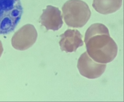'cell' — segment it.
I'll list each match as a JSON object with an SVG mask.
<instances>
[{
    "instance_id": "obj_7",
    "label": "cell",
    "mask_w": 124,
    "mask_h": 102,
    "mask_svg": "<svg viewBox=\"0 0 124 102\" xmlns=\"http://www.w3.org/2000/svg\"><path fill=\"white\" fill-rule=\"evenodd\" d=\"M59 42L60 49L66 53L76 52L79 47L84 44L82 35L77 29L67 30L60 35Z\"/></svg>"
},
{
    "instance_id": "obj_9",
    "label": "cell",
    "mask_w": 124,
    "mask_h": 102,
    "mask_svg": "<svg viewBox=\"0 0 124 102\" xmlns=\"http://www.w3.org/2000/svg\"><path fill=\"white\" fill-rule=\"evenodd\" d=\"M4 49H3V46L2 42L0 41V57H1L2 54L3 53Z\"/></svg>"
},
{
    "instance_id": "obj_5",
    "label": "cell",
    "mask_w": 124,
    "mask_h": 102,
    "mask_svg": "<svg viewBox=\"0 0 124 102\" xmlns=\"http://www.w3.org/2000/svg\"><path fill=\"white\" fill-rule=\"evenodd\" d=\"M106 67V64L94 61L86 52L81 55L78 61V69L81 75L90 79L100 77L104 73Z\"/></svg>"
},
{
    "instance_id": "obj_4",
    "label": "cell",
    "mask_w": 124,
    "mask_h": 102,
    "mask_svg": "<svg viewBox=\"0 0 124 102\" xmlns=\"http://www.w3.org/2000/svg\"><path fill=\"white\" fill-rule=\"evenodd\" d=\"M38 33L33 25L27 24L18 30L11 39L12 45L16 49L25 51L35 43Z\"/></svg>"
},
{
    "instance_id": "obj_3",
    "label": "cell",
    "mask_w": 124,
    "mask_h": 102,
    "mask_svg": "<svg viewBox=\"0 0 124 102\" xmlns=\"http://www.w3.org/2000/svg\"><path fill=\"white\" fill-rule=\"evenodd\" d=\"M62 10L65 22L72 27H82L91 15L88 5L81 0H69L63 5Z\"/></svg>"
},
{
    "instance_id": "obj_1",
    "label": "cell",
    "mask_w": 124,
    "mask_h": 102,
    "mask_svg": "<svg viewBox=\"0 0 124 102\" xmlns=\"http://www.w3.org/2000/svg\"><path fill=\"white\" fill-rule=\"evenodd\" d=\"M84 42L89 56L98 63L110 62L117 55V45L103 24H92L85 34Z\"/></svg>"
},
{
    "instance_id": "obj_2",
    "label": "cell",
    "mask_w": 124,
    "mask_h": 102,
    "mask_svg": "<svg viewBox=\"0 0 124 102\" xmlns=\"http://www.w3.org/2000/svg\"><path fill=\"white\" fill-rule=\"evenodd\" d=\"M23 14L20 0H0V35L14 31Z\"/></svg>"
},
{
    "instance_id": "obj_8",
    "label": "cell",
    "mask_w": 124,
    "mask_h": 102,
    "mask_svg": "<svg viewBox=\"0 0 124 102\" xmlns=\"http://www.w3.org/2000/svg\"><path fill=\"white\" fill-rule=\"evenodd\" d=\"M122 2L123 0H93L92 6L98 13L108 14L119 9Z\"/></svg>"
},
{
    "instance_id": "obj_6",
    "label": "cell",
    "mask_w": 124,
    "mask_h": 102,
    "mask_svg": "<svg viewBox=\"0 0 124 102\" xmlns=\"http://www.w3.org/2000/svg\"><path fill=\"white\" fill-rule=\"evenodd\" d=\"M39 22L47 30L57 31L62 27L63 24L61 12L58 8L50 5L47 6L46 9L43 10Z\"/></svg>"
}]
</instances>
